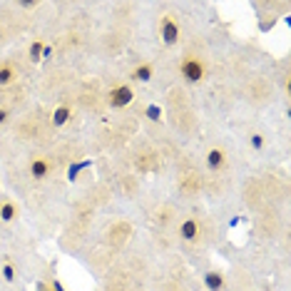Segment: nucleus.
<instances>
[{"mask_svg":"<svg viewBox=\"0 0 291 291\" xmlns=\"http://www.w3.org/2000/svg\"><path fill=\"white\" fill-rule=\"evenodd\" d=\"M132 78L139 80V82H147V80H152V65L147 62V65H139L135 72H132Z\"/></svg>","mask_w":291,"mask_h":291,"instance_id":"nucleus-12","label":"nucleus"},{"mask_svg":"<svg viewBox=\"0 0 291 291\" xmlns=\"http://www.w3.org/2000/svg\"><path fill=\"white\" fill-rule=\"evenodd\" d=\"M179 72H182V78L187 80V82H199V80L204 78V65H202L199 60L187 58L184 62H182Z\"/></svg>","mask_w":291,"mask_h":291,"instance_id":"nucleus-1","label":"nucleus"},{"mask_svg":"<svg viewBox=\"0 0 291 291\" xmlns=\"http://www.w3.org/2000/svg\"><path fill=\"white\" fill-rule=\"evenodd\" d=\"M15 214H18V209H15L13 202H3V204H0V219H3V222H13Z\"/></svg>","mask_w":291,"mask_h":291,"instance_id":"nucleus-10","label":"nucleus"},{"mask_svg":"<svg viewBox=\"0 0 291 291\" xmlns=\"http://www.w3.org/2000/svg\"><path fill=\"white\" fill-rule=\"evenodd\" d=\"M224 162H227L224 150H219V147L209 150V155H207V164H209V169H222V167H224Z\"/></svg>","mask_w":291,"mask_h":291,"instance_id":"nucleus-6","label":"nucleus"},{"mask_svg":"<svg viewBox=\"0 0 291 291\" xmlns=\"http://www.w3.org/2000/svg\"><path fill=\"white\" fill-rule=\"evenodd\" d=\"M67 119H70V107H58V110L53 112V125H55V127H62Z\"/></svg>","mask_w":291,"mask_h":291,"instance_id":"nucleus-11","label":"nucleus"},{"mask_svg":"<svg viewBox=\"0 0 291 291\" xmlns=\"http://www.w3.org/2000/svg\"><path fill=\"white\" fill-rule=\"evenodd\" d=\"M162 40H164V45H175L179 40V25H177L175 15H164L162 20Z\"/></svg>","mask_w":291,"mask_h":291,"instance_id":"nucleus-3","label":"nucleus"},{"mask_svg":"<svg viewBox=\"0 0 291 291\" xmlns=\"http://www.w3.org/2000/svg\"><path fill=\"white\" fill-rule=\"evenodd\" d=\"M30 175L35 177V179H45V177L50 175V164H47L45 159L35 157V159L30 162Z\"/></svg>","mask_w":291,"mask_h":291,"instance_id":"nucleus-5","label":"nucleus"},{"mask_svg":"<svg viewBox=\"0 0 291 291\" xmlns=\"http://www.w3.org/2000/svg\"><path fill=\"white\" fill-rule=\"evenodd\" d=\"M3 276H5V281H15V269L10 264H5L3 266Z\"/></svg>","mask_w":291,"mask_h":291,"instance_id":"nucleus-15","label":"nucleus"},{"mask_svg":"<svg viewBox=\"0 0 291 291\" xmlns=\"http://www.w3.org/2000/svg\"><path fill=\"white\" fill-rule=\"evenodd\" d=\"M132 100H135V92H132L127 85H119V87H115V90L110 92V100H107V102H110L112 107H127Z\"/></svg>","mask_w":291,"mask_h":291,"instance_id":"nucleus-2","label":"nucleus"},{"mask_svg":"<svg viewBox=\"0 0 291 291\" xmlns=\"http://www.w3.org/2000/svg\"><path fill=\"white\" fill-rule=\"evenodd\" d=\"M179 236H182L184 241H194V239L199 236V222H197V219H184L182 227H179Z\"/></svg>","mask_w":291,"mask_h":291,"instance_id":"nucleus-4","label":"nucleus"},{"mask_svg":"<svg viewBox=\"0 0 291 291\" xmlns=\"http://www.w3.org/2000/svg\"><path fill=\"white\" fill-rule=\"evenodd\" d=\"M204 284H207V289L209 291H222L224 289V276L219 272H209L204 276Z\"/></svg>","mask_w":291,"mask_h":291,"instance_id":"nucleus-7","label":"nucleus"},{"mask_svg":"<svg viewBox=\"0 0 291 291\" xmlns=\"http://www.w3.org/2000/svg\"><path fill=\"white\" fill-rule=\"evenodd\" d=\"M15 78H18V72H15L10 65H3V67H0V87H5V85H13V82H15Z\"/></svg>","mask_w":291,"mask_h":291,"instance_id":"nucleus-8","label":"nucleus"},{"mask_svg":"<svg viewBox=\"0 0 291 291\" xmlns=\"http://www.w3.org/2000/svg\"><path fill=\"white\" fill-rule=\"evenodd\" d=\"M50 291H65V286H62L58 279H55V281H53V289H50Z\"/></svg>","mask_w":291,"mask_h":291,"instance_id":"nucleus-18","label":"nucleus"},{"mask_svg":"<svg viewBox=\"0 0 291 291\" xmlns=\"http://www.w3.org/2000/svg\"><path fill=\"white\" fill-rule=\"evenodd\" d=\"M85 167H90V162H80V164H72V167H70V172H67V177H70V179L75 182V177H78L80 172L85 169Z\"/></svg>","mask_w":291,"mask_h":291,"instance_id":"nucleus-14","label":"nucleus"},{"mask_svg":"<svg viewBox=\"0 0 291 291\" xmlns=\"http://www.w3.org/2000/svg\"><path fill=\"white\" fill-rule=\"evenodd\" d=\"M35 291H50V289H47L45 284H38V286H35Z\"/></svg>","mask_w":291,"mask_h":291,"instance_id":"nucleus-20","label":"nucleus"},{"mask_svg":"<svg viewBox=\"0 0 291 291\" xmlns=\"http://www.w3.org/2000/svg\"><path fill=\"white\" fill-rule=\"evenodd\" d=\"M252 147H254V150H261V147H264V137H261V135H252Z\"/></svg>","mask_w":291,"mask_h":291,"instance_id":"nucleus-17","label":"nucleus"},{"mask_svg":"<svg viewBox=\"0 0 291 291\" xmlns=\"http://www.w3.org/2000/svg\"><path fill=\"white\" fill-rule=\"evenodd\" d=\"M42 47H45L42 42H33V45H30V60H33V62L42 60Z\"/></svg>","mask_w":291,"mask_h":291,"instance_id":"nucleus-13","label":"nucleus"},{"mask_svg":"<svg viewBox=\"0 0 291 291\" xmlns=\"http://www.w3.org/2000/svg\"><path fill=\"white\" fill-rule=\"evenodd\" d=\"M147 117H150V119H159V117H162V110H159L157 105H150V107H147Z\"/></svg>","mask_w":291,"mask_h":291,"instance_id":"nucleus-16","label":"nucleus"},{"mask_svg":"<svg viewBox=\"0 0 291 291\" xmlns=\"http://www.w3.org/2000/svg\"><path fill=\"white\" fill-rule=\"evenodd\" d=\"M199 184H202V179H199L197 172H192V175H187L184 179H182V189H184V192H197Z\"/></svg>","mask_w":291,"mask_h":291,"instance_id":"nucleus-9","label":"nucleus"},{"mask_svg":"<svg viewBox=\"0 0 291 291\" xmlns=\"http://www.w3.org/2000/svg\"><path fill=\"white\" fill-rule=\"evenodd\" d=\"M5 119H8V110H0V125H3Z\"/></svg>","mask_w":291,"mask_h":291,"instance_id":"nucleus-19","label":"nucleus"}]
</instances>
